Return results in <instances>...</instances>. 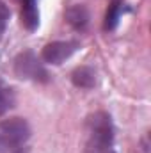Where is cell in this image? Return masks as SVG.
I'll return each instance as SVG.
<instances>
[{
    "label": "cell",
    "instance_id": "6da1fadb",
    "mask_svg": "<svg viewBox=\"0 0 151 153\" xmlns=\"http://www.w3.org/2000/svg\"><path fill=\"white\" fill-rule=\"evenodd\" d=\"M114 123L109 112L96 111L85 121V153H100L112 150Z\"/></svg>",
    "mask_w": 151,
    "mask_h": 153
},
{
    "label": "cell",
    "instance_id": "7a4b0ae2",
    "mask_svg": "<svg viewBox=\"0 0 151 153\" xmlns=\"http://www.w3.org/2000/svg\"><path fill=\"white\" fill-rule=\"evenodd\" d=\"M30 139V125L23 117L0 121V153H25Z\"/></svg>",
    "mask_w": 151,
    "mask_h": 153
},
{
    "label": "cell",
    "instance_id": "3957f363",
    "mask_svg": "<svg viewBox=\"0 0 151 153\" xmlns=\"http://www.w3.org/2000/svg\"><path fill=\"white\" fill-rule=\"evenodd\" d=\"M14 75L21 80H32V82H48V71L38 59V55L32 50H25L16 55L14 59Z\"/></svg>",
    "mask_w": 151,
    "mask_h": 153
},
{
    "label": "cell",
    "instance_id": "277c9868",
    "mask_svg": "<svg viewBox=\"0 0 151 153\" xmlns=\"http://www.w3.org/2000/svg\"><path fill=\"white\" fill-rule=\"evenodd\" d=\"M80 48L78 41H52L43 46L41 50V59L48 64H62L66 59H70L76 50Z\"/></svg>",
    "mask_w": 151,
    "mask_h": 153
},
{
    "label": "cell",
    "instance_id": "5b68a950",
    "mask_svg": "<svg viewBox=\"0 0 151 153\" xmlns=\"http://www.w3.org/2000/svg\"><path fill=\"white\" fill-rule=\"evenodd\" d=\"M21 2V23L27 30H36L39 25L38 0H20Z\"/></svg>",
    "mask_w": 151,
    "mask_h": 153
},
{
    "label": "cell",
    "instance_id": "8992f818",
    "mask_svg": "<svg viewBox=\"0 0 151 153\" xmlns=\"http://www.w3.org/2000/svg\"><path fill=\"white\" fill-rule=\"evenodd\" d=\"M66 22L75 29V30H84L89 23V13L85 9V5L75 4L66 11Z\"/></svg>",
    "mask_w": 151,
    "mask_h": 153
},
{
    "label": "cell",
    "instance_id": "52a82bcc",
    "mask_svg": "<svg viewBox=\"0 0 151 153\" xmlns=\"http://www.w3.org/2000/svg\"><path fill=\"white\" fill-rule=\"evenodd\" d=\"M71 82L75 87L80 89H91L96 84V73L91 66H78L71 73Z\"/></svg>",
    "mask_w": 151,
    "mask_h": 153
},
{
    "label": "cell",
    "instance_id": "ba28073f",
    "mask_svg": "<svg viewBox=\"0 0 151 153\" xmlns=\"http://www.w3.org/2000/svg\"><path fill=\"white\" fill-rule=\"evenodd\" d=\"M13 105H14V93L0 78V116H4Z\"/></svg>",
    "mask_w": 151,
    "mask_h": 153
},
{
    "label": "cell",
    "instance_id": "9c48e42d",
    "mask_svg": "<svg viewBox=\"0 0 151 153\" xmlns=\"http://www.w3.org/2000/svg\"><path fill=\"white\" fill-rule=\"evenodd\" d=\"M121 11H123V5L121 2H112L109 11H107V16H105V25L103 29L105 30H114L119 23V18H121Z\"/></svg>",
    "mask_w": 151,
    "mask_h": 153
},
{
    "label": "cell",
    "instance_id": "30bf717a",
    "mask_svg": "<svg viewBox=\"0 0 151 153\" xmlns=\"http://www.w3.org/2000/svg\"><path fill=\"white\" fill-rule=\"evenodd\" d=\"M9 18H11V11H9V5H7L5 2H2V0H0V34H4V30L7 29Z\"/></svg>",
    "mask_w": 151,
    "mask_h": 153
},
{
    "label": "cell",
    "instance_id": "8fae6325",
    "mask_svg": "<svg viewBox=\"0 0 151 153\" xmlns=\"http://www.w3.org/2000/svg\"><path fill=\"white\" fill-rule=\"evenodd\" d=\"M100 153H115V152H114V148H112V150H105V152H100Z\"/></svg>",
    "mask_w": 151,
    "mask_h": 153
}]
</instances>
